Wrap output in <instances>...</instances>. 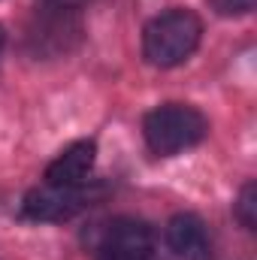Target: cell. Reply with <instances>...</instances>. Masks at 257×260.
<instances>
[{
  "instance_id": "cell-8",
  "label": "cell",
  "mask_w": 257,
  "mask_h": 260,
  "mask_svg": "<svg viewBox=\"0 0 257 260\" xmlns=\"http://www.w3.org/2000/svg\"><path fill=\"white\" fill-rule=\"evenodd\" d=\"M236 218L242 221L245 230L257 227V185L254 182H245L239 197H236Z\"/></svg>"
},
{
  "instance_id": "cell-5",
  "label": "cell",
  "mask_w": 257,
  "mask_h": 260,
  "mask_svg": "<svg viewBox=\"0 0 257 260\" xmlns=\"http://www.w3.org/2000/svg\"><path fill=\"white\" fill-rule=\"evenodd\" d=\"M91 203L82 185H43L24 197L21 212L34 221H67Z\"/></svg>"
},
{
  "instance_id": "cell-9",
  "label": "cell",
  "mask_w": 257,
  "mask_h": 260,
  "mask_svg": "<svg viewBox=\"0 0 257 260\" xmlns=\"http://www.w3.org/2000/svg\"><path fill=\"white\" fill-rule=\"evenodd\" d=\"M218 15H245L254 9L257 0H209Z\"/></svg>"
},
{
  "instance_id": "cell-6",
  "label": "cell",
  "mask_w": 257,
  "mask_h": 260,
  "mask_svg": "<svg viewBox=\"0 0 257 260\" xmlns=\"http://www.w3.org/2000/svg\"><path fill=\"white\" fill-rule=\"evenodd\" d=\"M94 160H97V145L91 139H79L67 145L46 167V185H82L94 170Z\"/></svg>"
},
{
  "instance_id": "cell-3",
  "label": "cell",
  "mask_w": 257,
  "mask_h": 260,
  "mask_svg": "<svg viewBox=\"0 0 257 260\" xmlns=\"http://www.w3.org/2000/svg\"><path fill=\"white\" fill-rule=\"evenodd\" d=\"M82 40V18L76 9L46 6L37 9V15L24 27V43L30 55L37 58H61L70 55Z\"/></svg>"
},
{
  "instance_id": "cell-11",
  "label": "cell",
  "mask_w": 257,
  "mask_h": 260,
  "mask_svg": "<svg viewBox=\"0 0 257 260\" xmlns=\"http://www.w3.org/2000/svg\"><path fill=\"white\" fill-rule=\"evenodd\" d=\"M3 46H6V30L0 27V52H3Z\"/></svg>"
},
{
  "instance_id": "cell-7",
  "label": "cell",
  "mask_w": 257,
  "mask_h": 260,
  "mask_svg": "<svg viewBox=\"0 0 257 260\" xmlns=\"http://www.w3.org/2000/svg\"><path fill=\"white\" fill-rule=\"evenodd\" d=\"M167 245L185 260H206L209 254L206 224L197 215H176L167 224Z\"/></svg>"
},
{
  "instance_id": "cell-10",
  "label": "cell",
  "mask_w": 257,
  "mask_h": 260,
  "mask_svg": "<svg viewBox=\"0 0 257 260\" xmlns=\"http://www.w3.org/2000/svg\"><path fill=\"white\" fill-rule=\"evenodd\" d=\"M40 3H46V6H61V9H79V6H85V3H91V0H40Z\"/></svg>"
},
{
  "instance_id": "cell-2",
  "label": "cell",
  "mask_w": 257,
  "mask_h": 260,
  "mask_svg": "<svg viewBox=\"0 0 257 260\" xmlns=\"http://www.w3.org/2000/svg\"><path fill=\"white\" fill-rule=\"evenodd\" d=\"M206 133H209L206 115L188 103H164L151 109L142 121V136L148 148L160 157H173L200 145Z\"/></svg>"
},
{
  "instance_id": "cell-1",
  "label": "cell",
  "mask_w": 257,
  "mask_h": 260,
  "mask_svg": "<svg viewBox=\"0 0 257 260\" xmlns=\"http://www.w3.org/2000/svg\"><path fill=\"white\" fill-rule=\"evenodd\" d=\"M200 37H203V21L191 9H170L148 21L142 34V52L148 64L170 70V67L185 64L197 52Z\"/></svg>"
},
{
  "instance_id": "cell-4",
  "label": "cell",
  "mask_w": 257,
  "mask_h": 260,
  "mask_svg": "<svg viewBox=\"0 0 257 260\" xmlns=\"http://www.w3.org/2000/svg\"><path fill=\"white\" fill-rule=\"evenodd\" d=\"M97 260H160V251L148 224L133 218H118L103 230V239L97 245Z\"/></svg>"
}]
</instances>
